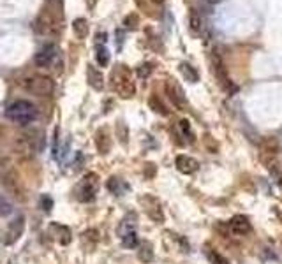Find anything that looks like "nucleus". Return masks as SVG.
I'll list each match as a JSON object with an SVG mask.
<instances>
[{
  "label": "nucleus",
  "instance_id": "1",
  "mask_svg": "<svg viewBox=\"0 0 282 264\" xmlns=\"http://www.w3.org/2000/svg\"><path fill=\"white\" fill-rule=\"evenodd\" d=\"M5 116L14 123L27 125L37 118V107L28 101H14L5 109Z\"/></svg>",
  "mask_w": 282,
  "mask_h": 264
},
{
  "label": "nucleus",
  "instance_id": "2",
  "mask_svg": "<svg viewBox=\"0 0 282 264\" xmlns=\"http://www.w3.org/2000/svg\"><path fill=\"white\" fill-rule=\"evenodd\" d=\"M97 190H99V176L95 175V173H88L83 180L78 183L74 194H76V197H78L79 201L88 203V201H92L94 197H95Z\"/></svg>",
  "mask_w": 282,
  "mask_h": 264
},
{
  "label": "nucleus",
  "instance_id": "3",
  "mask_svg": "<svg viewBox=\"0 0 282 264\" xmlns=\"http://www.w3.org/2000/svg\"><path fill=\"white\" fill-rule=\"evenodd\" d=\"M25 88H27L30 93L37 95V97H48V95H51L53 90H55V83H53V79L48 78V76H32V78L27 79Z\"/></svg>",
  "mask_w": 282,
  "mask_h": 264
},
{
  "label": "nucleus",
  "instance_id": "4",
  "mask_svg": "<svg viewBox=\"0 0 282 264\" xmlns=\"http://www.w3.org/2000/svg\"><path fill=\"white\" fill-rule=\"evenodd\" d=\"M113 79H115V90L120 93V97L129 99L136 93V87L131 79L129 70L124 69V65H120V69L113 74Z\"/></svg>",
  "mask_w": 282,
  "mask_h": 264
},
{
  "label": "nucleus",
  "instance_id": "5",
  "mask_svg": "<svg viewBox=\"0 0 282 264\" xmlns=\"http://www.w3.org/2000/svg\"><path fill=\"white\" fill-rule=\"evenodd\" d=\"M139 203H141V206L145 208L147 215L152 218L153 222H157V224L164 222V211H162L161 201H159L155 195H150V194L141 195V197H139Z\"/></svg>",
  "mask_w": 282,
  "mask_h": 264
},
{
  "label": "nucleus",
  "instance_id": "6",
  "mask_svg": "<svg viewBox=\"0 0 282 264\" xmlns=\"http://www.w3.org/2000/svg\"><path fill=\"white\" fill-rule=\"evenodd\" d=\"M164 88H166L168 97L175 104V107H178V109H185L187 107V97H185L184 88L178 85L176 79H168L166 83H164Z\"/></svg>",
  "mask_w": 282,
  "mask_h": 264
},
{
  "label": "nucleus",
  "instance_id": "7",
  "mask_svg": "<svg viewBox=\"0 0 282 264\" xmlns=\"http://www.w3.org/2000/svg\"><path fill=\"white\" fill-rule=\"evenodd\" d=\"M213 74H215V78L219 79V85H221V88L224 92L231 93L236 90L235 85H233L231 79H229V76H227L226 67H224V64L221 62L219 56H213Z\"/></svg>",
  "mask_w": 282,
  "mask_h": 264
},
{
  "label": "nucleus",
  "instance_id": "8",
  "mask_svg": "<svg viewBox=\"0 0 282 264\" xmlns=\"http://www.w3.org/2000/svg\"><path fill=\"white\" fill-rule=\"evenodd\" d=\"M229 231L233 232V234H236V236H245V234H249L250 232V222L249 218L244 217V215H236V217H233L231 220H229Z\"/></svg>",
  "mask_w": 282,
  "mask_h": 264
},
{
  "label": "nucleus",
  "instance_id": "9",
  "mask_svg": "<svg viewBox=\"0 0 282 264\" xmlns=\"http://www.w3.org/2000/svg\"><path fill=\"white\" fill-rule=\"evenodd\" d=\"M175 166H176V169L180 173H184V175H192V173L198 171L199 164L196 158L189 157V155H176Z\"/></svg>",
  "mask_w": 282,
  "mask_h": 264
},
{
  "label": "nucleus",
  "instance_id": "10",
  "mask_svg": "<svg viewBox=\"0 0 282 264\" xmlns=\"http://www.w3.org/2000/svg\"><path fill=\"white\" fill-rule=\"evenodd\" d=\"M23 229H25V217H21L19 215L16 220H13V222L9 224V227H7V238H5V243L7 245H13L14 241H18L19 236L23 234Z\"/></svg>",
  "mask_w": 282,
  "mask_h": 264
},
{
  "label": "nucleus",
  "instance_id": "11",
  "mask_svg": "<svg viewBox=\"0 0 282 264\" xmlns=\"http://www.w3.org/2000/svg\"><path fill=\"white\" fill-rule=\"evenodd\" d=\"M56 56V48L53 46V44H50V46H44L39 53L36 55V65L37 67H50L51 64H53V60H55Z\"/></svg>",
  "mask_w": 282,
  "mask_h": 264
},
{
  "label": "nucleus",
  "instance_id": "12",
  "mask_svg": "<svg viewBox=\"0 0 282 264\" xmlns=\"http://www.w3.org/2000/svg\"><path fill=\"white\" fill-rule=\"evenodd\" d=\"M50 232L55 236V240L60 243V245H69L71 240H73V232L67 226H62V224L53 222L50 226Z\"/></svg>",
  "mask_w": 282,
  "mask_h": 264
},
{
  "label": "nucleus",
  "instance_id": "13",
  "mask_svg": "<svg viewBox=\"0 0 282 264\" xmlns=\"http://www.w3.org/2000/svg\"><path fill=\"white\" fill-rule=\"evenodd\" d=\"M87 81L94 90H102V88H104V76H102L101 70H99L97 67H94V65H88L87 67Z\"/></svg>",
  "mask_w": 282,
  "mask_h": 264
},
{
  "label": "nucleus",
  "instance_id": "14",
  "mask_svg": "<svg viewBox=\"0 0 282 264\" xmlns=\"http://www.w3.org/2000/svg\"><path fill=\"white\" fill-rule=\"evenodd\" d=\"M108 189H110V192H113L115 195H124V192L129 190V185H127L124 180H120V178L111 176L110 180H108Z\"/></svg>",
  "mask_w": 282,
  "mask_h": 264
},
{
  "label": "nucleus",
  "instance_id": "15",
  "mask_svg": "<svg viewBox=\"0 0 282 264\" xmlns=\"http://www.w3.org/2000/svg\"><path fill=\"white\" fill-rule=\"evenodd\" d=\"M132 231H136V215L134 213H129L120 222V226H118L116 232H118V236L122 238L124 234H127V232H132Z\"/></svg>",
  "mask_w": 282,
  "mask_h": 264
},
{
  "label": "nucleus",
  "instance_id": "16",
  "mask_svg": "<svg viewBox=\"0 0 282 264\" xmlns=\"http://www.w3.org/2000/svg\"><path fill=\"white\" fill-rule=\"evenodd\" d=\"M138 259L141 263H152L153 261V246L150 241H145V243H139L138 246Z\"/></svg>",
  "mask_w": 282,
  "mask_h": 264
},
{
  "label": "nucleus",
  "instance_id": "17",
  "mask_svg": "<svg viewBox=\"0 0 282 264\" xmlns=\"http://www.w3.org/2000/svg\"><path fill=\"white\" fill-rule=\"evenodd\" d=\"M73 32L78 39H85L88 35V21L85 18H76L73 21Z\"/></svg>",
  "mask_w": 282,
  "mask_h": 264
},
{
  "label": "nucleus",
  "instance_id": "18",
  "mask_svg": "<svg viewBox=\"0 0 282 264\" xmlns=\"http://www.w3.org/2000/svg\"><path fill=\"white\" fill-rule=\"evenodd\" d=\"M95 144H97V150L102 153V155H106L111 148V141L108 138L106 130H99L97 136H95Z\"/></svg>",
  "mask_w": 282,
  "mask_h": 264
},
{
  "label": "nucleus",
  "instance_id": "19",
  "mask_svg": "<svg viewBox=\"0 0 282 264\" xmlns=\"http://www.w3.org/2000/svg\"><path fill=\"white\" fill-rule=\"evenodd\" d=\"M148 106H150V109H152L153 113H157V115H161V116L169 115L168 107L164 106V102H162L157 95H150V99H148Z\"/></svg>",
  "mask_w": 282,
  "mask_h": 264
},
{
  "label": "nucleus",
  "instance_id": "20",
  "mask_svg": "<svg viewBox=\"0 0 282 264\" xmlns=\"http://www.w3.org/2000/svg\"><path fill=\"white\" fill-rule=\"evenodd\" d=\"M180 72L184 74V78L187 79L189 83H198L199 74H198V70H196L190 64H187V62H182V64H180Z\"/></svg>",
  "mask_w": 282,
  "mask_h": 264
},
{
  "label": "nucleus",
  "instance_id": "21",
  "mask_svg": "<svg viewBox=\"0 0 282 264\" xmlns=\"http://www.w3.org/2000/svg\"><path fill=\"white\" fill-rule=\"evenodd\" d=\"M205 254H207V257H208L213 264H229V261H227L226 257H222V255L219 254L217 250H213L210 245L205 246Z\"/></svg>",
  "mask_w": 282,
  "mask_h": 264
},
{
  "label": "nucleus",
  "instance_id": "22",
  "mask_svg": "<svg viewBox=\"0 0 282 264\" xmlns=\"http://www.w3.org/2000/svg\"><path fill=\"white\" fill-rule=\"evenodd\" d=\"M120 240H122V245H124L125 248H136V246H139V240H138L136 231L127 232V234H124Z\"/></svg>",
  "mask_w": 282,
  "mask_h": 264
},
{
  "label": "nucleus",
  "instance_id": "23",
  "mask_svg": "<svg viewBox=\"0 0 282 264\" xmlns=\"http://www.w3.org/2000/svg\"><path fill=\"white\" fill-rule=\"evenodd\" d=\"M95 58H97V64L101 67H106L110 64V51L106 46H97V53H95Z\"/></svg>",
  "mask_w": 282,
  "mask_h": 264
},
{
  "label": "nucleus",
  "instance_id": "24",
  "mask_svg": "<svg viewBox=\"0 0 282 264\" xmlns=\"http://www.w3.org/2000/svg\"><path fill=\"white\" fill-rule=\"evenodd\" d=\"M263 152L270 153V155H275L279 152V141L275 138H266L263 141Z\"/></svg>",
  "mask_w": 282,
  "mask_h": 264
},
{
  "label": "nucleus",
  "instance_id": "25",
  "mask_svg": "<svg viewBox=\"0 0 282 264\" xmlns=\"http://www.w3.org/2000/svg\"><path fill=\"white\" fill-rule=\"evenodd\" d=\"M116 130V138L120 141L122 144H127V138H129V130H127V125H125L124 122H118L115 127Z\"/></svg>",
  "mask_w": 282,
  "mask_h": 264
},
{
  "label": "nucleus",
  "instance_id": "26",
  "mask_svg": "<svg viewBox=\"0 0 282 264\" xmlns=\"http://www.w3.org/2000/svg\"><path fill=\"white\" fill-rule=\"evenodd\" d=\"M189 27L194 34H199L201 32V28H203V21H201V18H199L194 11H192L190 16H189Z\"/></svg>",
  "mask_w": 282,
  "mask_h": 264
},
{
  "label": "nucleus",
  "instance_id": "27",
  "mask_svg": "<svg viewBox=\"0 0 282 264\" xmlns=\"http://www.w3.org/2000/svg\"><path fill=\"white\" fill-rule=\"evenodd\" d=\"M203 144H205V148L208 150L210 153H215L219 150V143L210 134H205L203 136Z\"/></svg>",
  "mask_w": 282,
  "mask_h": 264
},
{
  "label": "nucleus",
  "instance_id": "28",
  "mask_svg": "<svg viewBox=\"0 0 282 264\" xmlns=\"http://www.w3.org/2000/svg\"><path fill=\"white\" fill-rule=\"evenodd\" d=\"M9 213H13V204L5 199V197H2V195H0V217H4V215H9Z\"/></svg>",
  "mask_w": 282,
  "mask_h": 264
},
{
  "label": "nucleus",
  "instance_id": "29",
  "mask_svg": "<svg viewBox=\"0 0 282 264\" xmlns=\"http://www.w3.org/2000/svg\"><path fill=\"white\" fill-rule=\"evenodd\" d=\"M180 129L184 132V136H189V141H194V132H192V127H190L189 120H180Z\"/></svg>",
  "mask_w": 282,
  "mask_h": 264
},
{
  "label": "nucleus",
  "instance_id": "30",
  "mask_svg": "<svg viewBox=\"0 0 282 264\" xmlns=\"http://www.w3.org/2000/svg\"><path fill=\"white\" fill-rule=\"evenodd\" d=\"M124 25L127 28H138V25H139V18H138V14H127L125 16V19H124Z\"/></svg>",
  "mask_w": 282,
  "mask_h": 264
},
{
  "label": "nucleus",
  "instance_id": "31",
  "mask_svg": "<svg viewBox=\"0 0 282 264\" xmlns=\"http://www.w3.org/2000/svg\"><path fill=\"white\" fill-rule=\"evenodd\" d=\"M153 70L152 64H143V65H139V69H138V76L139 78H148L150 76V72Z\"/></svg>",
  "mask_w": 282,
  "mask_h": 264
},
{
  "label": "nucleus",
  "instance_id": "32",
  "mask_svg": "<svg viewBox=\"0 0 282 264\" xmlns=\"http://www.w3.org/2000/svg\"><path fill=\"white\" fill-rule=\"evenodd\" d=\"M41 206H44V211H50L51 206H53V201H51L48 195H42L41 197Z\"/></svg>",
  "mask_w": 282,
  "mask_h": 264
},
{
  "label": "nucleus",
  "instance_id": "33",
  "mask_svg": "<svg viewBox=\"0 0 282 264\" xmlns=\"http://www.w3.org/2000/svg\"><path fill=\"white\" fill-rule=\"evenodd\" d=\"M148 169V173H147V176H150V178H152L153 176V173H155V166H153V164H147V166H145Z\"/></svg>",
  "mask_w": 282,
  "mask_h": 264
},
{
  "label": "nucleus",
  "instance_id": "34",
  "mask_svg": "<svg viewBox=\"0 0 282 264\" xmlns=\"http://www.w3.org/2000/svg\"><path fill=\"white\" fill-rule=\"evenodd\" d=\"M153 2H155V4H162V2H164V0H153Z\"/></svg>",
  "mask_w": 282,
  "mask_h": 264
}]
</instances>
